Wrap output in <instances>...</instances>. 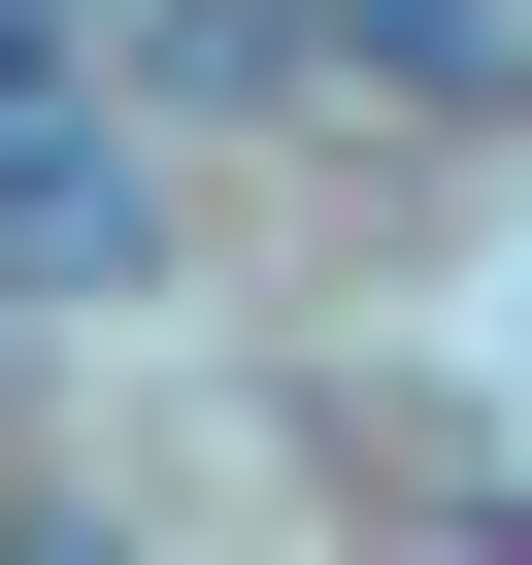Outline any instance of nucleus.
Here are the masks:
<instances>
[{"label": "nucleus", "mask_w": 532, "mask_h": 565, "mask_svg": "<svg viewBox=\"0 0 532 565\" xmlns=\"http://www.w3.org/2000/svg\"><path fill=\"white\" fill-rule=\"evenodd\" d=\"M0 266H34V300H134V266H167V200H134V134L67 100V34L0 67Z\"/></svg>", "instance_id": "1"}]
</instances>
